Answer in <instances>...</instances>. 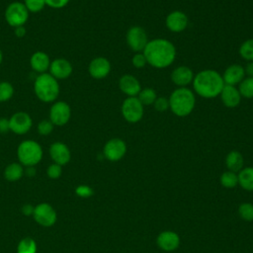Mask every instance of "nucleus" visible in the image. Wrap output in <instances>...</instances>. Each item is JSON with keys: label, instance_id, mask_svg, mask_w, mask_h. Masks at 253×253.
Returning a JSON list of instances; mask_svg holds the SVG:
<instances>
[{"label": "nucleus", "instance_id": "f257e3e1", "mask_svg": "<svg viewBox=\"0 0 253 253\" xmlns=\"http://www.w3.org/2000/svg\"><path fill=\"white\" fill-rule=\"evenodd\" d=\"M147 64L157 69L169 67L176 58V46L166 39H154L148 41L143 49Z\"/></svg>", "mask_w": 253, "mask_h": 253}, {"label": "nucleus", "instance_id": "f03ea898", "mask_svg": "<svg viewBox=\"0 0 253 253\" xmlns=\"http://www.w3.org/2000/svg\"><path fill=\"white\" fill-rule=\"evenodd\" d=\"M192 84L194 92L205 99L219 96L224 86L221 74L213 69H205L195 74Z\"/></svg>", "mask_w": 253, "mask_h": 253}, {"label": "nucleus", "instance_id": "7ed1b4c3", "mask_svg": "<svg viewBox=\"0 0 253 253\" xmlns=\"http://www.w3.org/2000/svg\"><path fill=\"white\" fill-rule=\"evenodd\" d=\"M169 109L171 112L179 117L185 118L189 116L196 105V97L194 91L187 87L176 88L168 98Z\"/></svg>", "mask_w": 253, "mask_h": 253}, {"label": "nucleus", "instance_id": "20e7f679", "mask_svg": "<svg viewBox=\"0 0 253 253\" xmlns=\"http://www.w3.org/2000/svg\"><path fill=\"white\" fill-rule=\"evenodd\" d=\"M34 91L40 101L53 103L56 101L60 91L58 80L48 72L39 74L34 81Z\"/></svg>", "mask_w": 253, "mask_h": 253}, {"label": "nucleus", "instance_id": "39448f33", "mask_svg": "<svg viewBox=\"0 0 253 253\" xmlns=\"http://www.w3.org/2000/svg\"><path fill=\"white\" fill-rule=\"evenodd\" d=\"M42 148L35 140L27 139L22 141L17 149V155L20 163L26 167L37 165L42 158Z\"/></svg>", "mask_w": 253, "mask_h": 253}, {"label": "nucleus", "instance_id": "423d86ee", "mask_svg": "<svg viewBox=\"0 0 253 253\" xmlns=\"http://www.w3.org/2000/svg\"><path fill=\"white\" fill-rule=\"evenodd\" d=\"M29 11L23 2L14 1L11 2L5 9L4 18L6 23L12 27L17 28L24 26L29 19Z\"/></svg>", "mask_w": 253, "mask_h": 253}, {"label": "nucleus", "instance_id": "0eeeda50", "mask_svg": "<svg viewBox=\"0 0 253 253\" xmlns=\"http://www.w3.org/2000/svg\"><path fill=\"white\" fill-rule=\"evenodd\" d=\"M123 118L129 124L138 123L144 114V106L137 97H126L121 108Z\"/></svg>", "mask_w": 253, "mask_h": 253}, {"label": "nucleus", "instance_id": "6e6552de", "mask_svg": "<svg viewBox=\"0 0 253 253\" xmlns=\"http://www.w3.org/2000/svg\"><path fill=\"white\" fill-rule=\"evenodd\" d=\"M127 46L134 52H142L148 42V37L145 30L139 26L130 27L126 35Z\"/></svg>", "mask_w": 253, "mask_h": 253}, {"label": "nucleus", "instance_id": "1a4fd4ad", "mask_svg": "<svg viewBox=\"0 0 253 253\" xmlns=\"http://www.w3.org/2000/svg\"><path fill=\"white\" fill-rule=\"evenodd\" d=\"M71 119V108L68 103L64 101H55L49 109L48 120L54 126H63Z\"/></svg>", "mask_w": 253, "mask_h": 253}, {"label": "nucleus", "instance_id": "9d476101", "mask_svg": "<svg viewBox=\"0 0 253 253\" xmlns=\"http://www.w3.org/2000/svg\"><path fill=\"white\" fill-rule=\"evenodd\" d=\"M126 143L122 138L114 137L105 143L103 147V154L107 160L117 162L126 155Z\"/></svg>", "mask_w": 253, "mask_h": 253}, {"label": "nucleus", "instance_id": "9b49d317", "mask_svg": "<svg viewBox=\"0 0 253 253\" xmlns=\"http://www.w3.org/2000/svg\"><path fill=\"white\" fill-rule=\"evenodd\" d=\"M33 126L32 117L26 112H16L9 119L10 131L22 135L29 132Z\"/></svg>", "mask_w": 253, "mask_h": 253}, {"label": "nucleus", "instance_id": "f8f14e48", "mask_svg": "<svg viewBox=\"0 0 253 253\" xmlns=\"http://www.w3.org/2000/svg\"><path fill=\"white\" fill-rule=\"evenodd\" d=\"M33 215L36 221L42 226H51L56 221L55 210L46 203H42L36 206L34 208Z\"/></svg>", "mask_w": 253, "mask_h": 253}, {"label": "nucleus", "instance_id": "ddd939ff", "mask_svg": "<svg viewBox=\"0 0 253 253\" xmlns=\"http://www.w3.org/2000/svg\"><path fill=\"white\" fill-rule=\"evenodd\" d=\"M73 72V66L71 62L63 57H58L51 60L48 73L57 80H63L70 77Z\"/></svg>", "mask_w": 253, "mask_h": 253}, {"label": "nucleus", "instance_id": "4468645a", "mask_svg": "<svg viewBox=\"0 0 253 253\" xmlns=\"http://www.w3.org/2000/svg\"><path fill=\"white\" fill-rule=\"evenodd\" d=\"M111 62L104 56L93 58L88 65L89 75L94 79H104L111 72Z\"/></svg>", "mask_w": 253, "mask_h": 253}, {"label": "nucleus", "instance_id": "2eb2a0df", "mask_svg": "<svg viewBox=\"0 0 253 253\" xmlns=\"http://www.w3.org/2000/svg\"><path fill=\"white\" fill-rule=\"evenodd\" d=\"M188 16L179 10L170 12L165 19V26L172 33H181L185 31L188 27Z\"/></svg>", "mask_w": 253, "mask_h": 253}, {"label": "nucleus", "instance_id": "dca6fc26", "mask_svg": "<svg viewBox=\"0 0 253 253\" xmlns=\"http://www.w3.org/2000/svg\"><path fill=\"white\" fill-rule=\"evenodd\" d=\"M157 246L166 252L176 250L180 245V236L178 233L172 230H164L157 235Z\"/></svg>", "mask_w": 253, "mask_h": 253}, {"label": "nucleus", "instance_id": "f3484780", "mask_svg": "<svg viewBox=\"0 0 253 253\" xmlns=\"http://www.w3.org/2000/svg\"><path fill=\"white\" fill-rule=\"evenodd\" d=\"M49 155L53 163L61 166L67 164L71 159V152L69 147L60 141H55L49 146Z\"/></svg>", "mask_w": 253, "mask_h": 253}, {"label": "nucleus", "instance_id": "a211bd4d", "mask_svg": "<svg viewBox=\"0 0 253 253\" xmlns=\"http://www.w3.org/2000/svg\"><path fill=\"white\" fill-rule=\"evenodd\" d=\"M194 76L195 74L189 66L180 65L172 70L170 78L177 87H187L192 84Z\"/></svg>", "mask_w": 253, "mask_h": 253}, {"label": "nucleus", "instance_id": "6ab92c4d", "mask_svg": "<svg viewBox=\"0 0 253 253\" xmlns=\"http://www.w3.org/2000/svg\"><path fill=\"white\" fill-rule=\"evenodd\" d=\"M119 88L127 97H136L141 90L139 80L130 74H124L119 79Z\"/></svg>", "mask_w": 253, "mask_h": 253}, {"label": "nucleus", "instance_id": "aec40b11", "mask_svg": "<svg viewBox=\"0 0 253 253\" xmlns=\"http://www.w3.org/2000/svg\"><path fill=\"white\" fill-rule=\"evenodd\" d=\"M225 85L235 86L238 85L245 78L244 67L240 64H231L226 67L223 74L221 75Z\"/></svg>", "mask_w": 253, "mask_h": 253}, {"label": "nucleus", "instance_id": "412c9836", "mask_svg": "<svg viewBox=\"0 0 253 253\" xmlns=\"http://www.w3.org/2000/svg\"><path fill=\"white\" fill-rule=\"evenodd\" d=\"M219 97L222 104L229 109L236 108L240 104L242 98L238 89L235 86L225 84L219 94Z\"/></svg>", "mask_w": 253, "mask_h": 253}, {"label": "nucleus", "instance_id": "4be33fe9", "mask_svg": "<svg viewBox=\"0 0 253 253\" xmlns=\"http://www.w3.org/2000/svg\"><path fill=\"white\" fill-rule=\"evenodd\" d=\"M50 62L51 60L48 54L42 50L35 51L30 57V65L32 69L39 74L47 72Z\"/></svg>", "mask_w": 253, "mask_h": 253}, {"label": "nucleus", "instance_id": "5701e85b", "mask_svg": "<svg viewBox=\"0 0 253 253\" xmlns=\"http://www.w3.org/2000/svg\"><path fill=\"white\" fill-rule=\"evenodd\" d=\"M225 166L229 171L238 173L244 165V159L241 152L237 150L229 151L225 156Z\"/></svg>", "mask_w": 253, "mask_h": 253}, {"label": "nucleus", "instance_id": "b1692460", "mask_svg": "<svg viewBox=\"0 0 253 253\" xmlns=\"http://www.w3.org/2000/svg\"><path fill=\"white\" fill-rule=\"evenodd\" d=\"M238 185L247 192H253V167H243L238 173Z\"/></svg>", "mask_w": 253, "mask_h": 253}, {"label": "nucleus", "instance_id": "393cba45", "mask_svg": "<svg viewBox=\"0 0 253 253\" xmlns=\"http://www.w3.org/2000/svg\"><path fill=\"white\" fill-rule=\"evenodd\" d=\"M24 175V168L21 163L13 162L6 166L4 170V177L6 180L14 182L18 181Z\"/></svg>", "mask_w": 253, "mask_h": 253}, {"label": "nucleus", "instance_id": "a878e982", "mask_svg": "<svg viewBox=\"0 0 253 253\" xmlns=\"http://www.w3.org/2000/svg\"><path fill=\"white\" fill-rule=\"evenodd\" d=\"M237 89L242 98L253 99V77L245 76V78L238 84Z\"/></svg>", "mask_w": 253, "mask_h": 253}, {"label": "nucleus", "instance_id": "bb28decb", "mask_svg": "<svg viewBox=\"0 0 253 253\" xmlns=\"http://www.w3.org/2000/svg\"><path fill=\"white\" fill-rule=\"evenodd\" d=\"M136 97L143 106H149V105H153V103L157 98V95L154 89L147 87L143 89L141 88L140 92Z\"/></svg>", "mask_w": 253, "mask_h": 253}, {"label": "nucleus", "instance_id": "cd10ccee", "mask_svg": "<svg viewBox=\"0 0 253 253\" xmlns=\"http://www.w3.org/2000/svg\"><path fill=\"white\" fill-rule=\"evenodd\" d=\"M219 182L221 184L222 187L227 188V189H231L234 188L238 185V177H237V173H234L232 171H224L219 178Z\"/></svg>", "mask_w": 253, "mask_h": 253}, {"label": "nucleus", "instance_id": "c85d7f7f", "mask_svg": "<svg viewBox=\"0 0 253 253\" xmlns=\"http://www.w3.org/2000/svg\"><path fill=\"white\" fill-rule=\"evenodd\" d=\"M239 55L246 61H253V39L244 41L238 49Z\"/></svg>", "mask_w": 253, "mask_h": 253}, {"label": "nucleus", "instance_id": "c756f323", "mask_svg": "<svg viewBox=\"0 0 253 253\" xmlns=\"http://www.w3.org/2000/svg\"><path fill=\"white\" fill-rule=\"evenodd\" d=\"M17 253H37L36 241L31 237L22 239L18 244Z\"/></svg>", "mask_w": 253, "mask_h": 253}, {"label": "nucleus", "instance_id": "7c9ffc66", "mask_svg": "<svg viewBox=\"0 0 253 253\" xmlns=\"http://www.w3.org/2000/svg\"><path fill=\"white\" fill-rule=\"evenodd\" d=\"M14 86L8 81H0V103L9 101L14 95Z\"/></svg>", "mask_w": 253, "mask_h": 253}, {"label": "nucleus", "instance_id": "2f4dec72", "mask_svg": "<svg viewBox=\"0 0 253 253\" xmlns=\"http://www.w3.org/2000/svg\"><path fill=\"white\" fill-rule=\"evenodd\" d=\"M238 214L245 221H253V204L242 203L238 207Z\"/></svg>", "mask_w": 253, "mask_h": 253}, {"label": "nucleus", "instance_id": "473e14b6", "mask_svg": "<svg viewBox=\"0 0 253 253\" xmlns=\"http://www.w3.org/2000/svg\"><path fill=\"white\" fill-rule=\"evenodd\" d=\"M23 3L29 13L41 12L46 6L44 0H24Z\"/></svg>", "mask_w": 253, "mask_h": 253}, {"label": "nucleus", "instance_id": "72a5a7b5", "mask_svg": "<svg viewBox=\"0 0 253 253\" xmlns=\"http://www.w3.org/2000/svg\"><path fill=\"white\" fill-rule=\"evenodd\" d=\"M54 127V125L47 119L42 120L38 126H37V130L41 135H48L52 132Z\"/></svg>", "mask_w": 253, "mask_h": 253}, {"label": "nucleus", "instance_id": "f704fd0d", "mask_svg": "<svg viewBox=\"0 0 253 253\" xmlns=\"http://www.w3.org/2000/svg\"><path fill=\"white\" fill-rule=\"evenodd\" d=\"M153 107L158 112H165L169 109V100L166 97H157L153 103Z\"/></svg>", "mask_w": 253, "mask_h": 253}, {"label": "nucleus", "instance_id": "c9c22d12", "mask_svg": "<svg viewBox=\"0 0 253 253\" xmlns=\"http://www.w3.org/2000/svg\"><path fill=\"white\" fill-rule=\"evenodd\" d=\"M131 63L135 68H143L147 64L143 52H135L131 58Z\"/></svg>", "mask_w": 253, "mask_h": 253}, {"label": "nucleus", "instance_id": "e433bc0d", "mask_svg": "<svg viewBox=\"0 0 253 253\" xmlns=\"http://www.w3.org/2000/svg\"><path fill=\"white\" fill-rule=\"evenodd\" d=\"M62 173V168H61V165L59 164H56V163H52L48 166L47 170H46V174L49 178L51 179H57L60 177Z\"/></svg>", "mask_w": 253, "mask_h": 253}, {"label": "nucleus", "instance_id": "4c0bfd02", "mask_svg": "<svg viewBox=\"0 0 253 253\" xmlns=\"http://www.w3.org/2000/svg\"><path fill=\"white\" fill-rule=\"evenodd\" d=\"M77 196L81 197V198H89L93 195V190L92 188H90L89 186L86 185H80L76 188L75 190Z\"/></svg>", "mask_w": 253, "mask_h": 253}, {"label": "nucleus", "instance_id": "58836bf2", "mask_svg": "<svg viewBox=\"0 0 253 253\" xmlns=\"http://www.w3.org/2000/svg\"><path fill=\"white\" fill-rule=\"evenodd\" d=\"M45 5L52 9H61L65 7L70 0H44Z\"/></svg>", "mask_w": 253, "mask_h": 253}, {"label": "nucleus", "instance_id": "ea45409f", "mask_svg": "<svg viewBox=\"0 0 253 253\" xmlns=\"http://www.w3.org/2000/svg\"><path fill=\"white\" fill-rule=\"evenodd\" d=\"M10 130L9 119L0 118V133H6Z\"/></svg>", "mask_w": 253, "mask_h": 253}, {"label": "nucleus", "instance_id": "a19ab883", "mask_svg": "<svg viewBox=\"0 0 253 253\" xmlns=\"http://www.w3.org/2000/svg\"><path fill=\"white\" fill-rule=\"evenodd\" d=\"M245 75L248 77H253V61H249L244 67Z\"/></svg>", "mask_w": 253, "mask_h": 253}, {"label": "nucleus", "instance_id": "79ce46f5", "mask_svg": "<svg viewBox=\"0 0 253 253\" xmlns=\"http://www.w3.org/2000/svg\"><path fill=\"white\" fill-rule=\"evenodd\" d=\"M14 33L18 38H23L26 35V29L24 26L14 28Z\"/></svg>", "mask_w": 253, "mask_h": 253}, {"label": "nucleus", "instance_id": "37998d69", "mask_svg": "<svg viewBox=\"0 0 253 253\" xmlns=\"http://www.w3.org/2000/svg\"><path fill=\"white\" fill-rule=\"evenodd\" d=\"M22 211H23L24 214L30 215V214H33V212H34V208H33L31 205H25V206L22 208Z\"/></svg>", "mask_w": 253, "mask_h": 253}, {"label": "nucleus", "instance_id": "c03bdc74", "mask_svg": "<svg viewBox=\"0 0 253 253\" xmlns=\"http://www.w3.org/2000/svg\"><path fill=\"white\" fill-rule=\"evenodd\" d=\"M24 173H26L28 176H34L36 173L34 166H28L26 170H24Z\"/></svg>", "mask_w": 253, "mask_h": 253}, {"label": "nucleus", "instance_id": "a18cd8bd", "mask_svg": "<svg viewBox=\"0 0 253 253\" xmlns=\"http://www.w3.org/2000/svg\"><path fill=\"white\" fill-rule=\"evenodd\" d=\"M2 61H3V53H2V50L0 49V65H1Z\"/></svg>", "mask_w": 253, "mask_h": 253}]
</instances>
